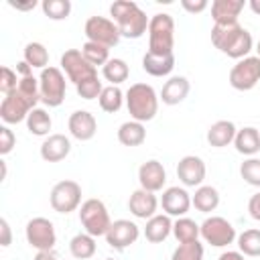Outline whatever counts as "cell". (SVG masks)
Instances as JSON below:
<instances>
[{
  "instance_id": "21",
  "label": "cell",
  "mask_w": 260,
  "mask_h": 260,
  "mask_svg": "<svg viewBox=\"0 0 260 260\" xmlns=\"http://www.w3.org/2000/svg\"><path fill=\"white\" fill-rule=\"evenodd\" d=\"M242 10H244V0H213L211 2L213 24L238 22V16H240Z\"/></svg>"
},
{
  "instance_id": "6",
  "label": "cell",
  "mask_w": 260,
  "mask_h": 260,
  "mask_svg": "<svg viewBox=\"0 0 260 260\" xmlns=\"http://www.w3.org/2000/svg\"><path fill=\"white\" fill-rule=\"evenodd\" d=\"M79 221L81 225L85 228V232L93 238H100V236H106L110 225H112V219H110V213H108V207L102 199H85L79 207Z\"/></svg>"
},
{
  "instance_id": "45",
  "label": "cell",
  "mask_w": 260,
  "mask_h": 260,
  "mask_svg": "<svg viewBox=\"0 0 260 260\" xmlns=\"http://www.w3.org/2000/svg\"><path fill=\"white\" fill-rule=\"evenodd\" d=\"M248 211H250V217H252V219L260 221V191L250 197V201H248Z\"/></svg>"
},
{
  "instance_id": "35",
  "label": "cell",
  "mask_w": 260,
  "mask_h": 260,
  "mask_svg": "<svg viewBox=\"0 0 260 260\" xmlns=\"http://www.w3.org/2000/svg\"><path fill=\"white\" fill-rule=\"evenodd\" d=\"M238 248L244 256H260V230H244L238 236Z\"/></svg>"
},
{
  "instance_id": "42",
  "label": "cell",
  "mask_w": 260,
  "mask_h": 260,
  "mask_svg": "<svg viewBox=\"0 0 260 260\" xmlns=\"http://www.w3.org/2000/svg\"><path fill=\"white\" fill-rule=\"evenodd\" d=\"M14 146H16V136H14V132H12L6 124L0 126V154L6 156L8 152H12Z\"/></svg>"
},
{
  "instance_id": "49",
  "label": "cell",
  "mask_w": 260,
  "mask_h": 260,
  "mask_svg": "<svg viewBox=\"0 0 260 260\" xmlns=\"http://www.w3.org/2000/svg\"><path fill=\"white\" fill-rule=\"evenodd\" d=\"M12 8H16V10H32L35 6H37V2L35 0H30V2H26V4H20V2H8Z\"/></svg>"
},
{
  "instance_id": "15",
  "label": "cell",
  "mask_w": 260,
  "mask_h": 260,
  "mask_svg": "<svg viewBox=\"0 0 260 260\" xmlns=\"http://www.w3.org/2000/svg\"><path fill=\"white\" fill-rule=\"evenodd\" d=\"M177 177L185 187H201L205 179V162L201 156L187 154L177 165Z\"/></svg>"
},
{
  "instance_id": "29",
  "label": "cell",
  "mask_w": 260,
  "mask_h": 260,
  "mask_svg": "<svg viewBox=\"0 0 260 260\" xmlns=\"http://www.w3.org/2000/svg\"><path fill=\"white\" fill-rule=\"evenodd\" d=\"M69 252H71V256L77 258V260H87V258H91V256L95 254V238L89 236L87 232L75 234V236L71 238V242H69Z\"/></svg>"
},
{
  "instance_id": "10",
  "label": "cell",
  "mask_w": 260,
  "mask_h": 260,
  "mask_svg": "<svg viewBox=\"0 0 260 260\" xmlns=\"http://www.w3.org/2000/svg\"><path fill=\"white\" fill-rule=\"evenodd\" d=\"M260 81V57H244L230 69V85L238 91H250Z\"/></svg>"
},
{
  "instance_id": "23",
  "label": "cell",
  "mask_w": 260,
  "mask_h": 260,
  "mask_svg": "<svg viewBox=\"0 0 260 260\" xmlns=\"http://www.w3.org/2000/svg\"><path fill=\"white\" fill-rule=\"evenodd\" d=\"M236 132H238V128H236L234 122H230V120H217L207 130V142L213 148H223L230 142H234Z\"/></svg>"
},
{
  "instance_id": "17",
  "label": "cell",
  "mask_w": 260,
  "mask_h": 260,
  "mask_svg": "<svg viewBox=\"0 0 260 260\" xmlns=\"http://www.w3.org/2000/svg\"><path fill=\"white\" fill-rule=\"evenodd\" d=\"M156 207H158L156 195L152 191L142 189V187L132 191V195L128 199V209L138 219H150L152 215H156Z\"/></svg>"
},
{
  "instance_id": "30",
  "label": "cell",
  "mask_w": 260,
  "mask_h": 260,
  "mask_svg": "<svg viewBox=\"0 0 260 260\" xmlns=\"http://www.w3.org/2000/svg\"><path fill=\"white\" fill-rule=\"evenodd\" d=\"M51 126H53V120L43 108H35L26 118V128L35 136H49Z\"/></svg>"
},
{
  "instance_id": "4",
  "label": "cell",
  "mask_w": 260,
  "mask_h": 260,
  "mask_svg": "<svg viewBox=\"0 0 260 260\" xmlns=\"http://www.w3.org/2000/svg\"><path fill=\"white\" fill-rule=\"evenodd\" d=\"M158 95L148 83H134L126 91V108L136 122H150L158 112Z\"/></svg>"
},
{
  "instance_id": "8",
  "label": "cell",
  "mask_w": 260,
  "mask_h": 260,
  "mask_svg": "<svg viewBox=\"0 0 260 260\" xmlns=\"http://www.w3.org/2000/svg\"><path fill=\"white\" fill-rule=\"evenodd\" d=\"M83 32H85L87 41L98 43V45H104L108 49L110 47H116L120 43V39H122L118 24L112 18H106V16H89L85 20Z\"/></svg>"
},
{
  "instance_id": "1",
  "label": "cell",
  "mask_w": 260,
  "mask_h": 260,
  "mask_svg": "<svg viewBox=\"0 0 260 260\" xmlns=\"http://www.w3.org/2000/svg\"><path fill=\"white\" fill-rule=\"evenodd\" d=\"M41 102V89L37 77H20L18 87L2 98L0 118L4 124H18L28 118V114Z\"/></svg>"
},
{
  "instance_id": "38",
  "label": "cell",
  "mask_w": 260,
  "mask_h": 260,
  "mask_svg": "<svg viewBox=\"0 0 260 260\" xmlns=\"http://www.w3.org/2000/svg\"><path fill=\"white\" fill-rule=\"evenodd\" d=\"M171 260H203V244L199 240L179 244L175 248Z\"/></svg>"
},
{
  "instance_id": "18",
  "label": "cell",
  "mask_w": 260,
  "mask_h": 260,
  "mask_svg": "<svg viewBox=\"0 0 260 260\" xmlns=\"http://www.w3.org/2000/svg\"><path fill=\"white\" fill-rule=\"evenodd\" d=\"M165 181H167V171H165L162 162L152 158V160H146V162L140 165V169H138V183H140L142 189L156 193V191H160L165 187Z\"/></svg>"
},
{
  "instance_id": "47",
  "label": "cell",
  "mask_w": 260,
  "mask_h": 260,
  "mask_svg": "<svg viewBox=\"0 0 260 260\" xmlns=\"http://www.w3.org/2000/svg\"><path fill=\"white\" fill-rule=\"evenodd\" d=\"M16 73H18L20 77H30V75H32V67H30L26 61H18V63H16Z\"/></svg>"
},
{
  "instance_id": "40",
  "label": "cell",
  "mask_w": 260,
  "mask_h": 260,
  "mask_svg": "<svg viewBox=\"0 0 260 260\" xmlns=\"http://www.w3.org/2000/svg\"><path fill=\"white\" fill-rule=\"evenodd\" d=\"M75 89H77L79 98H83V100H95L104 91V85H102L100 77L95 75V77H89V79L81 81L79 85H75Z\"/></svg>"
},
{
  "instance_id": "31",
  "label": "cell",
  "mask_w": 260,
  "mask_h": 260,
  "mask_svg": "<svg viewBox=\"0 0 260 260\" xmlns=\"http://www.w3.org/2000/svg\"><path fill=\"white\" fill-rule=\"evenodd\" d=\"M102 73H104V77H106L112 85H120L122 81L128 79L130 69H128V63H126L124 59L114 57V59H110V61L102 67Z\"/></svg>"
},
{
  "instance_id": "41",
  "label": "cell",
  "mask_w": 260,
  "mask_h": 260,
  "mask_svg": "<svg viewBox=\"0 0 260 260\" xmlns=\"http://www.w3.org/2000/svg\"><path fill=\"white\" fill-rule=\"evenodd\" d=\"M18 77H16V69H10L8 65H2L0 69V91L2 95H8L10 91H14L18 87Z\"/></svg>"
},
{
  "instance_id": "50",
  "label": "cell",
  "mask_w": 260,
  "mask_h": 260,
  "mask_svg": "<svg viewBox=\"0 0 260 260\" xmlns=\"http://www.w3.org/2000/svg\"><path fill=\"white\" fill-rule=\"evenodd\" d=\"M248 4H250V8H252L254 14H260V0H250Z\"/></svg>"
},
{
  "instance_id": "20",
  "label": "cell",
  "mask_w": 260,
  "mask_h": 260,
  "mask_svg": "<svg viewBox=\"0 0 260 260\" xmlns=\"http://www.w3.org/2000/svg\"><path fill=\"white\" fill-rule=\"evenodd\" d=\"M71 152V140L65 134H49L41 144V158L47 162H59Z\"/></svg>"
},
{
  "instance_id": "9",
  "label": "cell",
  "mask_w": 260,
  "mask_h": 260,
  "mask_svg": "<svg viewBox=\"0 0 260 260\" xmlns=\"http://www.w3.org/2000/svg\"><path fill=\"white\" fill-rule=\"evenodd\" d=\"M49 201H51V207L57 213H71V211H75L79 207V203H81V187H79V183H75L71 179L55 183L53 189H51Z\"/></svg>"
},
{
  "instance_id": "26",
  "label": "cell",
  "mask_w": 260,
  "mask_h": 260,
  "mask_svg": "<svg viewBox=\"0 0 260 260\" xmlns=\"http://www.w3.org/2000/svg\"><path fill=\"white\" fill-rule=\"evenodd\" d=\"M234 146H236V150L240 154L254 156L260 150V132H258V128L246 126V128L238 130L236 132V138H234Z\"/></svg>"
},
{
  "instance_id": "37",
  "label": "cell",
  "mask_w": 260,
  "mask_h": 260,
  "mask_svg": "<svg viewBox=\"0 0 260 260\" xmlns=\"http://www.w3.org/2000/svg\"><path fill=\"white\" fill-rule=\"evenodd\" d=\"M45 16L51 20H65L71 14V2L69 0H43L41 4Z\"/></svg>"
},
{
  "instance_id": "12",
  "label": "cell",
  "mask_w": 260,
  "mask_h": 260,
  "mask_svg": "<svg viewBox=\"0 0 260 260\" xmlns=\"http://www.w3.org/2000/svg\"><path fill=\"white\" fill-rule=\"evenodd\" d=\"M61 69L65 71L67 79L73 81L75 85H79L81 81L95 77L98 75V67H93L79 49H67L61 55Z\"/></svg>"
},
{
  "instance_id": "24",
  "label": "cell",
  "mask_w": 260,
  "mask_h": 260,
  "mask_svg": "<svg viewBox=\"0 0 260 260\" xmlns=\"http://www.w3.org/2000/svg\"><path fill=\"white\" fill-rule=\"evenodd\" d=\"M173 232V221L171 217L165 213H156L152 215L150 219H146V228H144V238L150 242V244H160L169 238V234Z\"/></svg>"
},
{
  "instance_id": "7",
  "label": "cell",
  "mask_w": 260,
  "mask_h": 260,
  "mask_svg": "<svg viewBox=\"0 0 260 260\" xmlns=\"http://www.w3.org/2000/svg\"><path fill=\"white\" fill-rule=\"evenodd\" d=\"M39 89H41V102L49 108H59L65 100L67 81L59 67H45L39 75Z\"/></svg>"
},
{
  "instance_id": "39",
  "label": "cell",
  "mask_w": 260,
  "mask_h": 260,
  "mask_svg": "<svg viewBox=\"0 0 260 260\" xmlns=\"http://www.w3.org/2000/svg\"><path fill=\"white\" fill-rule=\"evenodd\" d=\"M240 175L242 179L252 185V187H260V158L250 156L240 165Z\"/></svg>"
},
{
  "instance_id": "22",
  "label": "cell",
  "mask_w": 260,
  "mask_h": 260,
  "mask_svg": "<svg viewBox=\"0 0 260 260\" xmlns=\"http://www.w3.org/2000/svg\"><path fill=\"white\" fill-rule=\"evenodd\" d=\"M189 89H191V83H189L187 77L173 75L169 81H165V85L160 89V100L167 106H177L189 95Z\"/></svg>"
},
{
  "instance_id": "2",
  "label": "cell",
  "mask_w": 260,
  "mask_h": 260,
  "mask_svg": "<svg viewBox=\"0 0 260 260\" xmlns=\"http://www.w3.org/2000/svg\"><path fill=\"white\" fill-rule=\"evenodd\" d=\"M211 43L223 55L232 59H244L252 51V35L240 22L232 24H213L211 28Z\"/></svg>"
},
{
  "instance_id": "32",
  "label": "cell",
  "mask_w": 260,
  "mask_h": 260,
  "mask_svg": "<svg viewBox=\"0 0 260 260\" xmlns=\"http://www.w3.org/2000/svg\"><path fill=\"white\" fill-rule=\"evenodd\" d=\"M124 93H122V89L118 87V85H108V87H104V91L100 93V98H98V102H100V108L104 110V112H108V114H116L120 108H122V104H124Z\"/></svg>"
},
{
  "instance_id": "28",
  "label": "cell",
  "mask_w": 260,
  "mask_h": 260,
  "mask_svg": "<svg viewBox=\"0 0 260 260\" xmlns=\"http://www.w3.org/2000/svg\"><path fill=\"white\" fill-rule=\"evenodd\" d=\"M191 205H195V209L201 213L215 211L219 205V191L211 185H201L195 189V195L191 197Z\"/></svg>"
},
{
  "instance_id": "46",
  "label": "cell",
  "mask_w": 260,
  "mask_h": 260,
  "mask_svg": "<svg viewBox=\"0 0 260 260\" xmlns=\"http://www.w3.org/2000/svg\"><path fill=\"white\" fill-rule=\"evenodd\" d=\"M35 260H63L55 250H43V252H37Z\"/></svg>"
},
{
  "instance_id": "44",
  "label": "cell",
  "mask_w": 260,
  "mask_h": 260,
  "mask_svg": "<svg viewBox=\"0 0 260 260\" xmlns=\"http://www.w3.org/2000/svg\"><path fill=\"white\" fill-rule=\"evenodd\" d=\"M10 242H12V234H10V223H8V219H0V246L2 248H6V246H10Z\"/></svg>"
},
{
  "instance_id": "43",
  "label": "cell",
  "mask_w": 260,
  "mask_h": 260,
  "mask_svg": "<svg viewBox=\"0 0 260 260\" xmlns=\"http://www.w3.org/2000/svg\"><path fill=\"white\" fill-rule=\"evenodd\" d=\"M181 6H183L187 12L197 14V12H203V10L209 6V2H207V0H181Z\"/></svg>"
},
{
  "instance_id": "33",
  "label": "cell",
  "mask_w": 260,
  "mask_h": 260,
  "mask_svg": "<svg viewBox=\"0 0 260 260\" xmlns=\"http://www.w3.org/2000/svg\"><path fill=\"white\" fill-rule=\"evenodd\" d=\"M173 236L177 238L179 244H185V242H195L201 236V232H199V225L193 219L183 215L173 223Z\"/></svg>"
},
{
  "instance_id": "16",
  "label": "cell",
  "mask_w": 260,
  "mask_h": 260,
  "mask_svg": "<svg viewBox=\"0 0 260 260\" xmlns=\"http://www.w3.org/2000/svg\"><path fill=\"white\" fill-rule=\"evenodd\" d=\"M67 128H69V134L81 142H87L95 136L98 132V122H95V116L87 110H75L71 116H69V122H67Z\"/></svg>"
},
{
  "instance_id": "25",
  "label": "cell",
  "mask_w": 260,
  "mask_h": 260,
  "mask_svg": "<svg viewBox=\"0 0 260 260\" xmlns=\"http://www.w3.org/2000/svg\"><path fill=\"white\" fill-rule=\"evenodd\" d=\"M142 69L152 77H165L175 69V53L173 55H152L146 51L142 57Z\"/></svg>"
},
{
  "instance_id": "27",
  "label": "cell",
  "mask_w": 260,
  "mask_h": 260,
  "mask_svg": "<svg viewBox=\"0 0 260 260\" xmlns=\"http://www.w3.org/2000/svg\"><path fill=\"white\" fill-rule=\"evenodd\" d=\"M144 140H146V130H144L142 122L128 120V122L120 124V128H118V142L120 144L132 148V146H140Z\"/></svg>"
},
{
  "instance_id": "3",
  "label": "cell",
  "mask_w": 260,
  "mask_h": 260,
  "mask_svg": "<svg viewBox=\"0 0 260 260\" xmlns=\"http://www.w3.org/2000/svg\"><path fill=\"white\" fill-rule=\"evenodd\" d=\"M110 14L114 16L112 20L118 24L120 35L124 39H140L144 32H148L150 18L132 0H116L110 6Z\"/></svg>"
},
{
  "instance_id": "11",
  "label": "cell",
  "mask_w": 260,
  "mask_h": 260,
  "mask_svg": "<svg viewBox=\"0 0 260 260\" xmlns=\"http://www.w3.org/2000/svg\"><path fill=\"white\" fill-rule=\"evenodd\" d=\"M199 232H201V238L213 248H225L236 240V228L225 217H219V215L207 217L199 225Z\"/></svg>"
},
{
  "instance_id": "48",
  "label": "cell",
  "mask_w": 260,
  "mask_h": 260,
  "mask_svg": "<svg viewBox=\"0 0 260 260\" xmlns=\"http://www.w3.org/2000/svg\"><path fill=\"white\" fill-rule=\"evenodd\" d=\"M217 260H246L244 258V254L242 252H236V250H228V252H223Z\"/></svg>"
},
{
  "instance_id": "36",
  "label": "cell",
  "mask_w": 260,
  "mask_h": 260,
  "mask_svg": "<svg viewBox=\"0 0 260 260\" xmlns=\"http://www.w3.org/2000/svg\"><path fill=\"white\" fill-rule=\"evenodd\" d=\"M81 53H83V57H85L93 67H98V65L104 67V65L110 61V49L104 47V45L91 43V41H85V43H83Z\"/></svg>"
},
{
  "instance_id": "52",
  "label": "cell",
  "mask_w": 260,
  "mask_h": 260,
  "mask_svg": "<svg viewBox=\"0 0 260 260\" xmlns=\"http://www.w3.org/2000/svg\"><path fill=\"white\" fill-rule=\"evenodd\" d=\"M106 260H114V258H106Z\"/></svg>"
},
{
  "instance_id": "34",
  "label": "cell",
  "mask_w": 260,
  "mask_h": 260,
  "mask_svg": "<svg viewBox=\"0 0 260 260\" xmlns=\"http://www.w3.org/2000/svg\"><path fill=\"white\" fill-rule=\"evenodd\" d=\"M24 61L32 67V69H45L49 67V51L43 43H28L24 47Z\"/></svg>"
},
{
  "instance_id": "51",
  "label": "cell",
  "mask_w": 260,
  "mask_h": 260,
  "mask_svg": "<svg viewBox=\"0 0 260 260\" xmlns=\"http://www.w3.org/2000/svg\"><path fill=\"white\" fill-rule=\"evenodd\" d=\"M256 51H258V57H260V41H258V47H256Z\"/></svg>"
},
{
  "instance_id": "13",
  "label": "cell",
  "mask_w": 260,
  "mask_h": 260,
  "mask_svg": "<svg viewBox=\"0 0 260 260\" xmlns=\"http://www.w3.org/2000/svg\"><path fill=\"white\" fill-rule=\"evenodd\" d=\"M24 236H26V242L37 250V252H43V250H53L55 248V242H57V234H55V225L51 219L47 217H32L26 228H24Z\"/></svg>"
},
{
  "instance_id": "19",
  "label": "cell",
  "mask_w": 260,
  "mask_h": 260,
  "mask_svg": "<svg viewBox=\"0 0 260 260\" xmlns=\"http://www.w3.org/2000/svg\"><path fill=\"white\" fill-rule=\"evenodd\" d=\"M160 205H162V211L167 215L183 217L191 207V195L183 187H169L162 191Z\"/></svg>"
},
{
  "instance_id": "5",
  "label": "cell",
  "mask_w": 260,
  "mask_h": 260,
  "mask_svg": "<svg viewBox=\"0 0 260 260\" xmlns=\"http://www.w3.org/2000/svg\"><path fill=\"white\" fill-rule=\"evenodd\" d=\"M175 47V20L167 12L150 16L148 22V53L152 55H173Z\"/></svg>"
},
{
  "instance_id": "14",
  "label": "cell",
  "mask_w": 260,
  "mask_h": 260,
  "mask_svg": "<svg viewBox=\"0 0 260 260\" xmlns=\"http://www.w3.org/2000/svg\"><path fill=\"white\" fill-rule=\"evenodd\" d=\"M140 236V230L134 221L130 219H116L112 221L108 234L104 236L108 246L114 248V250H126L128 246H132Z\"/></svg>"
}]
</instances>
